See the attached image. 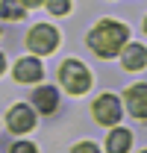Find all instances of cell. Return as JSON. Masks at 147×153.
I'll return each mask as SVG.
<instances>
[{"instance_id":"6da1fadb","label":"cell","mask_w":147,"mask_h":153,"mask_svg":"<svg viewBox=\"0 0 147 153\" xmlns=\"http://www.w3.org/2000/svg\"><path fill=\"white\" fill-rule=\"evenodd\" d=\"M124 41H127V27L118 24V21H100L91 30V36H88L91 50L97 56H103V59L118 56L121 47H124Z\"/></svg>"},{"instance_id":"7a4b0ae2","label":"cell","mask_w":147,"mask_h":153,"mask_svg":"<svg viewBox=\"0 0 147 153\" xmlns=\"http://www.w3.org/2000/svg\"><path fill=\"white\" fill-rule=\"evenodd\" d=\"M59 79H62V85H65L71 94H82V91H88V85H91V76H88V71H85V65L76 62V59L62 62Z\"/></svg>"},{"instance_id":"3957f363","label":"cell","mask_w":147,"mask_h":153,"mask_svg":"<svg viewBox=\"0 0 147 153\" xmlns=\"http://www.w3.org/2000/svg\"><path fill=\"white\" fill-rule=\"evenodd\" d=\"M27 44H30L33 53H53L56 44H59V33H56L50 24H38V27H33Z\"/></svg>"},{"instance_id":"277c9868","label":"cell","mask_w":147,"mask_h":153,"mask_svg":"<svg viewBox=\"0 0 147 153\" xmlns=\"http://www.w3.org/2000/svg\"><path fill=\"white\" fill-rule=\"evenodd\" d=\"M94 118L100 121V124H118L121 121V103H118V97L115 94H103L100 100H94Z\"/></svg>"},{"instance_id":"5b68a950","label":"cell","mask_w":147,"mask_h":153,"mask_svg":"<svg viewBox=\"0 0 147 153\" xmlns=\"http://www.w3.org/2000/svg\"><path fill=\"white\" fill-rule=\"evenodd\" d=\"M33 127H36V115H33V109H30L27 103L12 106V112H9V130H12V133H30Z\"/></svg>"},{"instance_id":"8992f818","label":"cell","mask_w":147,"mask_h":153,"mask_svg":"<svg viewBox=\"0 0 147 153\" xmlns=\"http://www.w3.org/2000/svg\"><path fill=\"white\" fill-rule=\"evenodd\" d=\"M124 100H127L129 115H135V118H147V85H144V82L132 85Z\"/></svg>"},{"instance_id":"52a82bcc","label":"cell","mask_w":147,"mask_h":153,"mask_svg":"<svg viewBox=\"0 0 147 153\" xmlns=\"http://www.w3.org/2000/svg\"><path fill=\"white\" fill-rule=\"evenodd\" d=\"M41 62L38 59H21L18 65H15V79L18 82H38L41 79Z\"/></svg>"},{"instance_id":"ba28073f","label":"cell","mask_w":147,"mask_h":153,"mask_svg":"<svg viewBox=\"0 0 147 153\" xmlns=\"http://www.w3.org/2000/svg\"><path fill=\"white\" fill-rule=\"evenodd\" d=\"M147 65V47L141 44H127L124 47V68L127 71H141Z\"/></svg>"},{"instance_id":"9c48e42d","label":"cell","mask_w":147,"mask_h":153,"mask_svg":"<svg viewBox=\"0 0 147 153\" xmlns=\"http://www.w3.org/2000/svg\"><path fill=\"white\" fill-rule=\"evenodd\" d=\"M129 144H132L129 130H112V133H109V141H106V150H109V153H127Z\"/></svg>"},{"instance_id":"30bf717a","label":"cell","mask_w":147,"mask_h":153,"mask_svg":"<svg viewBox=\"0 0 147 153\" xmlns=\"http://www.w3.org/2000/svg\"><path fill=\"white\" fill-rule=\"evenodd\" d=\"M36 106L41 109V112H53L56 109V91L50 88V85H41L36 91Z\"/></svg>"},{"instance_id":"8fae6325","label":"cell","mask_w":147,"mask_h":153,"mask_svg":"<svg viewBox=\"0 0 147 153\" xmlns=\"http://www.w3.org/2000/svg\"><path fill=\"white\" fill-rule=\"evenodd\" d=\"M24 12H27L24 3H0V15L9 18V21H21V18H24Z\"/></svg>"},{"instance_id":"7c38bea8","label":"cell","mask_w":147,"mask_h":153,"mask_svg":"<svg viewBox=\"0 0 147 153\" xmlns=\"http://www.w3.org/2000/svg\"><path fill=\"white\" fill-rule=\"evenodd\" d=\"M47 9H50L53 15H65V12L71 9V3H65V0H59V3H47Z\"/></svg>"},{"instance_id":"4fadbf2b","label":"cell","mask_w":147,"mask_h":153,"mask_svg":"<svg viewBox=\"0 0 147 153\" xmlns=\"http://www.w3.org/2000/svg\"><path fill=\"white\" fill-rule=\"evenodd\" d=\"M71 153H100V150H97V147H94L91 141H82V144H76V147H74Z\"/></svg>"},{"instance_id":"5bb4252c","label":"cell","mask_w":147,"mask_h":153,"mask_svg":"<svg viewBox=\"0 0 147 153\" xmlns=\"http://www.w3.org/2000/svg\"><path fill=\"white\" fill-rule=\"evenodd\" d=\"M12 153H36V147H33L30 141H18V144L12 147Z\"/></svg>"},{"instance_id":"9a60e30c","label":"cell","mask_w":147,"mask_h":153,"mask_svg":"<svg viewBox=\"0 0 147 153\" xmlns=\"http://www.w3.org/2000/svg\"><path fill=\"white\" fill-rule=\"evenodd\" d=\"M3 68H6V59H3V53H0V74H3Z\"/></svg>"},{"instance_id":"2e32d148","label":"cell","mask_w":147,"mask_h":153,"mask_svg":"<svg viewBox=\"0 0 147 153\" xmlns=\"http://www.w3.org/2000/svg\"><path fill=\"white\" fill-rule=\"evenodd\" d=\"M144 30H147V21H144Z\"/></svg>"},{"instance_id":"e0dca14e","label":"cell","mask_w":147,"mask_h":153,"mask_svg":"<svg viewBox=\"0 0 147 153\" xmlns=\"http://www.w3.org/2000/svg\"><path fill=\"white\" fill-rule=\"evenodd\" d=\"M144 153H147V150H144Z\"/></svg>"}]
</instances>
